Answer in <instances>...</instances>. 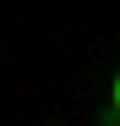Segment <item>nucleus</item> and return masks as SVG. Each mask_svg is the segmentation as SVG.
<instances>
[{
  "instance_id": "f257e3e1",
  "label": "nucleus",
  "mask_w": 120,
  "mask_h": 126,
  "mask_svg": "<svg viewBox=\"0 0 120 126\" xmlns=\"http://www.w3.org/2000/svg\"><path fill=\"white\" fill-rule=\"evenodd\" d=\"M109 110L120 115V71H115V82H109Z\"/></svg>"
}]
</instances>
